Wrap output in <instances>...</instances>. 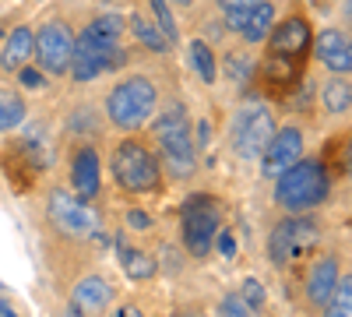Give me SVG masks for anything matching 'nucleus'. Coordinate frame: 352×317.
I'll return each instance as SVG.
<instances>
[{
	"label": "nucleus",
	"mask_w": 352,
	"mask_h": 317,
	"mask_svg": "<svg viewBox=\"0 0 352 317\" xmlns=\"http://www.w3.org/2000/svg\"><path fill=\"white\" fill-rule=\"evenodd\" d=\"M127 14L120 11H99L81 28H74V56H71V81L88 85L99 74L120 71L131 61L127 50Z\"/></svg>",
	"instance_id": "1"
},
{
	"label": "nucleus",
	"mask_w": 352,
	"mask_h": 317,
	"mask_svg": "<svg viewBox=\"0 0 352 317\" xmlns=\"http://www.w3.org/2000/svg\"><path fill=\"white\" fill-rule=\"evenodd\" d=\"M148 138L162 159V173L169 180H190L197 173V141H194V120L190 109L173 99L155 109V117L148 120Z\"/></svg>",
	"instance_id": "2"
},
{
	"label": "nucleus",
	"mask_w": 352,
	"mask_h": 317,
	"mask_svg": "<svg viewBox=\"0 0 352 317\" xmlns=\"http://www.w3.org/2000/svg\"><path fill=\"white\" fill-rule=\"evenodd\" d=\"M106 169H109V180L116 184L120 194H131V197H144V194H155L166 180L162 173V159L152 145V138L144 131H134V134H120L109 145V159H106Z\"/></svg>",
	"instance_id": "3"
},
{
	"label": "nucleus",
	"mask_w": 352,
	"mask_h": 317,
	"mask_svg": "<svg viewBox=\"0 0 352 317\" xmlns=\"http://www.w3.org/2000/svg\"><path fill=\"white\" fill-rule=\"evenodd\" d=\"M162 106V85L148 71H127L120 74L102 99L106 124L120 134L144 131L148 120L155 117V109Z\"/></svg>",
	"instance_id": "4"
},
{
	"label": "nucleus",
	"mask_w": 352,
	"mask_h": 317,
	"mask_svg": "<svg viewBox=\"0 0 352 317\" xmlns=\"http://www.w3.org/2000/svg\"><path fill=\"white\" fill-rule=\"evenodd\" d=\"M335 190V177L328 173L320 155H303L296 166H289L285 173L275 177V205L285 215H307L314 208H320Z\"/></svg>",
	"instance_id": "5"
},
{
	"label": "nucleus",
	"mask_w": 352,
	"mask_h": 317,
	"mask_svg": "<svg viewBox=\"0 0 352 317\" xmlns=\"http://www.w3.org/2000/svg\"><path fill=\"white\" fill-rule=\"evenodd\" d=\"M278 127V113H275V102L261 99L257 92H247L236 109H232V117L226 124V141H229V152L236 155L240 162H257L264 145L272 141Z\"/></svg>",
	"instance_id": "6"
},
{
	"label": "nucleus",
	"mask_w": 352,
	"mask_h": 317,
	"mask_svg": "<svg viewBox=\"0 0 352 317\" xmlns=\"http://www.w3.org/2000/svg\"><path fill=\"white\" fill-rule=\"evenodd\" d=\"M43 212L50 229L60 240H99L102 237V212L96 208V201H85L78 197L71 187H50L46 201H43Z\"/></svg>",
	"instance_id": "7"
},
{
	"label": "nucleus",
	"mask_w": 352,
	"mask_h": 317,
	"mask_svg": "<svg viewBox=\"0 0 352 317\" xmlns=\"http://www.w3.org/2000/svg\"><path fill=\"white\" fill-rule=\"evenodd\" d=\"M222 222H226L222 197H215V194H190L180 205V243H184V250L190 257H197V261H204V257L215 250Z\"/></svg>",
	"instance_id": "8"
},
{
	"label": "nucleus",
	"mask_w": 352,
	"mask_h": 317,
	"mask_svg": "<svg viewBox=\"0 0 352 317\" xmlns=\"http://www.w3.org/2000/svg\"><path fill=\"white\" fill-rule=\"evenodd\" d=\"M320 237H324V229H320V222L310 212L307 215H285L282 222L272 226V233H268L272 265L278 272H285L292 265H307L320 247Z\"/></svg>",
	"instance_id": "9"
},
{
	"label": "nucleus",
	"mask_w": 352,
	"mask_h": 317,
	"mask_svg": "<svg viewBox=\"0 0 352 317\" xmlns=\"http://www.w3.org/2000/svg\"><path fill=\"white\" fill-rule=\"evenodd\" d=\"M74 56V25L64 14H46L36 25V67L46 78H67Z\"/></svg>",
	"instance_id": "10"
},
{
	"label": "nucleus",
	"mask_w": 352,
	"mask_h": 317,
	"mask_svg": "<svg viewBox=\"0 0 352 317\" xmlns=\"http://www.w3.org/2000/svg\"><path fill=\"white\" fill-rule=\"evenodd\" d=\"M102 141H71L67 152V187L85 197L99 201L102 197Z\"/></svg>",
	"instance_id": "11"
},
{
	"label": "nucleus",
	"mask_w": 352,
	"mask_h": 317,
	"mask_svg": "<svg viewBox=\"0 0 352 317\" xmlns=\"http://www.w3.org/2000/svg\"><path fill=\"white\" fill-rule=\"evenodd\" d=\"M219 21L226 28V36L240 39V46L254 50L268 39L272 25L278 21V4L264 0V4H250V8H229V11H219Z\"/></svg>",
	"instance_id": "12"
},
{
	"label": "nucleus",
	"mask_w": 352,
	"mask_h": 317,
	"mask_svg": "<svg viewBox=\"0 0 352 317\" xmlns=\"http://www.w3.org/2000/svg\"><path fill=\"white\" fill-rule=\"evenodd\" d=\"M307 155V131L300 120H289V124H278L272 141L264 145L257 166H261V177L264 180H275L278 173H285L289 166H296L300 159Z\"/></svg>",
	"instance_id": "13"
},
{
	"label": "nucleus",
	"mask_w": 352,
	"mask_h": 317,
	"mask_svg": "<svg viewBox=\"0 0 352 317\" xmlns=\"http://www.w3.org/2000/svg\"><path fill=\"white\" fill-rule=\"evenodd\" d=\"M338 275H342V257H338V250L314 254L310 261L303 265V303L320 314V307L328 303V296H331V289H335Z\"/></svg>",
	"instance_id": "14"
},
{
	"label": "nucleus",
	"mask_w": 352,
	"mask_h": 317,
	"mask_svg": "<svg viewBox=\"0 0 352 317\" xmlns=\"http://www.w3.org/2000/svg\"><path fill=\"white\" fill-rule=\"evenodd\" d=\"M310 64L324 67L328 74H352V36L342 25H324L314 32Z\"/></svg>",
	"instance_id": "15"
},
{
	"label": "nucleus",
	"mask_w": 352,
	"mask_h": 317,
	"mask_svg": "<svg viewBox=\"0 0 352 317\" xmlns=\"http://www.w3.org/2000/svg\"><path fill=\"white\" fill-rule=\"evenodd\" d=\"M116 289L113 282L102 278V275H85L71 285V307L81 314V317H102L113 303Z\"/></svg>",
	"instance_id": "16"
},
{
	"label": "nucleus",
	"mask_w": 352,
	"mask_h": 317,
	"mask_svg": "<svg viewBox=\"0 0 352 317\" xmlns=\"http://www.w3.org/2000/svg\"><path fill=\"white\" fill-rule=\"evenodd\" d=\"M36 61V28L32 25H14L0 43V74H14Z\"/></svg>",
	"instance_id": "17"
},
{
	"label": "nucleus",
	"mask_w": 352,
	"mask_h": 317,
	"mask_svg": "<svg viewBox=\"0 0 352 317\" xmlns=\"http://www.w3.org/2000/svg\"><path fill=\"white\" fill-rule=\"evenodd\" d=\"M314 99L324 117H349L352 113V74H328L317 85Z\"/></svg>",
	"instance_id": "18"
},
{
	"label": "nucleus",
	"mask_w": 352,
	"mask_h": 317,
	"mask_svg": "<svg viewBox=\"0 0 352 317\" xmlns=\"http://www.w3.org/2000/svg\"><path fill=\"white\" fill-rule=\"evenodd\" d=\"M320 159H324V166H328V173L335 177V184L338 180H349L352 184V127H345L335 138H328L324 149H320Z\"/></svg>",
	"instance_id": "19"
},
{
	"label": "nucleus",
	"mask_w": 352,
	"mask_h": 317,
	"mask_svg": "<svg viewBox=\"0 0 352 317\" xmlns=\"http://www.w3.org/2000/svg\"><path fill=\"white\" fill-rule=\"evenodd\" d=\"M106 113H99L96 106H78L67 113V138L71 141H102V131H106Z\"/></svg>",
	"instance_id": "20"
},
{
	"label": "nucleus",
	"mask_w": 352,
	"mask_h": 317,
	"mask_svg": "<svg viewBox=\"0 0 352 317\" xmlns=\"http://www.w3.org/2000/svg\"><path fill=\"white\" fill-rule=\"evenodd\" d=\"M116 254H120V265L127 272V278L134 282H148L159 275V261L148 254V250H138L127 237H116Z\"/></svg>",
	"instance_id": "21"
},
{
	"label": "nucleus",
	"mask_w": 352,
	"mask_h": 317,
	"mask_svg": "<svg viewBox=\"0 0 352 317\" xmlns=\"http://www.w3.org/2000/svg\"><path fill=\"white\" fill-rule=\"evenodd\" d=\"M28 120V99L21 89L0 81V134H14Z\"/></svg>",
	"instance_id": "22"
},
{
	"label": "nucleus",
	"mask_w": 352,
	"mask_h": 317,
	"mask_svg": "<svg viewBox=\"0 0 352 317\" xmlns=\"http://www.w3.org/2000/svg\"><path fill=\"white\" fill-rule=\"evenodd\" d=\"M187 64H190V71L204 81V85H215L219 81V53H215V46L204 39V36H194L190 43H187Z\"/></svg>",
	"instance_id": "23"
},
{
	"label": "nucleus",
	"mask_w": 352,
	"mask_h": 317,
	"mask_svg": "<svg viewBox=\"0 0 352 317\" xmlns=\"http://www.w3.org/2000/svg\"><path fill=\"white\" fill-rule=\"evenodd\" d=\"M127 32H131V39H138L148 53H169L173 46H169V39L162 36V28L144 14V11H134V14H127Z\"/></svg>",
	"instance_id": "24"
},
{
	"label": "nucleus",
	"mask_w": 352,
	"mask_h": 317,
	"mask_svg": "<svg viewBox=\"0 0 352 317\" xmlns=\"http://www.w3.org/2000/svg\"><path fill=\"white\" fill-rule=\"evenodd\" d=\"M320 317H352V272H342L328 303L320 307Z\"/></svg>",
	"instance_id": "25"
},
{
	"label": "nucleus",
	"mask_w": 352,
	"mask_h": 317,
	"mask_svg": "<svg viewBox=\"0 0 352 317\" xmlns=\"http://www.w3.org/2000/svg\"><path fill=\"white\" fill-rule=\"evenodd\" d=\"M148 18L162 28V36L169 39V46H180V25H176V14H173L169 0H148Z\"/></svg>",
	"instance_id": "26"
},
{
	"label": "nucleus",
	"mask_w": 352,
	"mask_h": 317,
	"mask_svg": "<svg viewBox=\"0 0 352 317\" xmlns=\"http://www.w3.org/2000/svg\"><path fill=\"white\" fill-rule=\"evenodd\" d=\"M247 50H250V46H243L240 53H236V50L226 53V78H229V81L247 85V81L254 78V56H250Z\"/></svg>",
	"instance_id": "27"
},
{
	"label": "nucleus",
	"mask_w": 352,
	"mask_h": 317,
	"mask_svg": "<svg viewBox=\"0 0 352 317\" xmlns=\"http://www.w3.org/2000/svg\"><path fill=\"white\" fill-rule=\"evenodd\" d=\"M215 317H254V310L243 303L240 293H226V296L215 303Z\"/></svg>",
	"instance_id": "28"
},
{
	"label": "nucleus",
	"mask_w": 352,
	"mask_h": 317,
	"mask_svg": "<svg viewBox=\"0 0 352 317\" xmlns=\"http://www.w3.org/2000/svg\"><path fill=\"white\" fill-rule=\"evenodd\" d=\"M240 296H243V303H247L254 314L264 310V289H261V282H257V278H247V282L240 285Z\"/></svg>",
	"instance_id": "29"
},
{
	"label": "nucleus",
	"mask_w": 352,
	"mask_h": 317,
	"mask_svg": "<svg viewBox=\"0 0 352 317\" xmlns=\"http://www.w3.org/2000/svg\"><path fill=\"white\" fill-rule=\"evenodd\" d=\"M338 21H342V28L352 36V0H338Z\"/></svg>",
	"instance_id": "30"
},
{
	"label": "nucleus",
	"mask_w": 352,
	"mask_h": 317,
	"mask_svg": "<svg viewBox=\"0 0 352 317\" xmlns=\"http://www.w3.org/2000/svg\"><path fill=\"white\" fill-rule=\"evenodd\" d=\"M113 317H148V314H144L138 303L127 300V303H120V307H113Z\"/></svg>",
	"instance_id": "31"
},
{
	"label": "nucleus",
	"mask_w": 352,
	"mask_h": 317,
	"mask_svg": "<svg viewBox=\"0 0 352 317\" xmlns=\"http://www.w3.org/2000/svg\"><path fill=\"white\" fill-rule=\"evenodd\" d=\"M169 317H208V314H204V307H197V303H184V307H173Z\"/></svg>",
	"instance_id": "32"
},
{
	"label": "nucleus",
	"mask_w": 352,
	"mask_h": 317,
	"mask_svg": "<svg viewBox=\"0 0 352 317\" xmlns=\"http://www.w3.org/2000/svg\"><path fill=\"white\" fill-rule=\"evenodd\" d=\"M250 4H264V0H219V11H229V8H250Z\"/></svg>",
	"instance_id": "33"
},
{
	"label": "nucleus",
	"mask_w": 352,
	"mask_h": 317,
	"mask_svg": "<svg viewBox=\"0 0 352 317\" xmlns=\"http://www.w3.org/2000/svg\"><path fill=\"white\" fill-rule=\"evenodd\" d=\"M173 11H194L197 8V0H169Z\"/></svg>",
	"instance_id": "34"
},
{
	"label": "nucleus",
	"mask_w": 352,
	"mask_h": 317,
	"mask_svg": "<svg viewBox=\"0 0 352 317\" xmlns=\"http://www.w3.org/2000/svg\"><path fill=\"white\" fill-rule=\"evenodd\" d=\"M0 317H18V310L4 300V293H0Z\"/></svg>",
	"instance_id": "35"
},
{
	"label": "nucleus",
	"mask_w": 352,
	"mask_h": 317,
	"mask_svg": "<svg viewBox=\"0 0 352 317\" xmlns=\"http://www.w3.org/2000/svg\"><path fill=\"white\" fill-rule=\"evenodd\" d=\"M208 4H219V0H208Z\"/></svg>",
	"instance_id": "36"
}]
</instances>
